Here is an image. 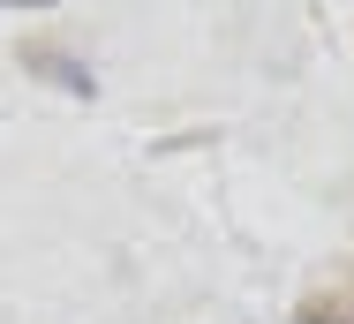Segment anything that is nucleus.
Segmentation results:
<instances>
[]
</instances>
